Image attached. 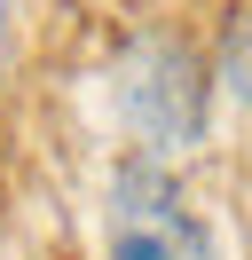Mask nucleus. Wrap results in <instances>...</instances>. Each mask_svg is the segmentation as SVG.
Listing matches in <instances>:
<instances>
[{
	"label": "nucleus",
	"mask_w": 252,
	"mask_h": 260,
	"mask_svg": "<svg viewBox=\"0 0 252 260\" xmlns=\"http://www.w3.org/2000/svg\"><path fill=\"white\" fill-rule=\"evenodd\" d=\"M110 118L126 134V158L181 166L213 134V55L181 24H134L110 55Z\"/></svg>",
	"instance_id": "1"
},
{
	"label": "nucleus",
	"mask_w": 252,
	"mask_h": 260,
	"mask_svg": "<svg viewBox=\"0 0 252 260\" xmlns=\"http://www.w3.org/2000/svg\"><path fill=\"white\" fill-rule=\"evenodd\" d=\"M103 260H220V237L205 205L189 197L181 166L110 158L103 174Z\"/></svg>",
	"instance_id": "2"
},
{
	"label": "nucleus",
	"mask_w": 252,
	"mask_h": 260,
	"mask_svg": "<svg viewBox=\"0 0 252 260\" xmlns=\"http://www.w3.org/2000/svg\"><path fill=\"white\" fill-rule=\"evenodd\" d=\"M213 87L252 118V0H229V16L213 32Z\"/></svg>",
	"instance_id": "3"
},
{
	"label": "nucleus",
	"mask_w": 252,
	"mask_h": 260,
	"mask_svg": "<svg viewBox=\"0 0 252 260\" xmlns=\"http://www.w3.org/2000/svg\"><path fill=\"white\" fill-rule=\"evenodd\" d=\"M8 63H16V0H0V87H8Z\"/></svg>",
	"instance_id": "4"
}]
</instances>
